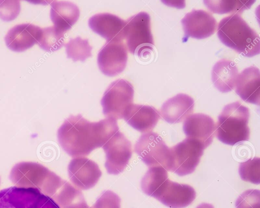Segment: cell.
Returning a JSON list of instances; mask_svg holds the SVG:
<instances>
[{"label": "cell", "mask_w": 260, "mask_h": 208, "mask_svg": "<svg viewBox=\"0 0 260 208\" xmlns=\"http://www.w3.org/2000/svg\"><path fill=\"white\" fill-rule=\"evenodd\" d=\"M236 208H260V191L248 189L243 192L235 202Z\"/></svg>", "instance_id": "28"}, {"label": "cell", "mask_w": 260, "mask_h": 208, "mask_svg": "<svg viewBox=\"0 0 260 208\" xmlns=\"http://www.w3.org/2000/svg\"><path fill=\"white\" fill-rule=\"evenodd\" d=\"M37 44L40 48L52 52L60 49L64 44V33L54 26L42 28Z\"/></svg>", "instance_id": "25"}, {"label": "cell", "mask_w": 260, "mask_h": 208, "mask_svg": "<svg viewBox=\"0 0 260 208\" xmlns=\"http://www.w3.org/2000/svg\"><path fill=\"white\" fill-rule=\"evenodd\" d=\"M249 118L248 108L240 102L236 101L226 105L218 117L215 130L217 138L230 146L248 141Z\"/></svg>", "instance_id": "3"}, {"label": "cell", "mask_w": 260, "mask_h": 208, "mask_svg": "<svg viewBox=\"0 0 260 208\" xmlns=\"http://www.w3.org/2000/svg\"><path fill=\"white\" fill-rule=\"evenodd\" d=\"M119 130L116 120L107 118L91 122L80 115L68 117L57 131L62 149L73 157L89 155L104 144Z\"/></svg>", "instance_id": "1"}, {"label": "cell", "mask_w": 260, "mask_h": 208, "mask_svg": "<svg viewBox=\"0 0 260 208\" xmlns=\"http://www.w3.org/2000/svg\"><path fill=\"white\" fill-rule=\"evenodd\" d=\"M168 179L167 170L162 166L149 167L141 182L144 193L151 196L159 185Z\"/></svg>", "instance_id": "24"}, {"label": "cell", "mask_w": 260, "mask_h": 208, "mask_svg": "<svg viewBox=\"0 0 260 208\" xmlns=\"http://www.w3.org/2000/svg\"><path fill=\"white\" fill-rule=\"evenodd\" d=\"M126 23L118 16L107 13L95 14L88 20L90 29L107 42L125 39Z\"/></svg>", "instance_id": "16"}, {"label": "cell", "mask_w": 260, "mask_h": 208, "mask_svg": "<svg viewBox=\"0 0 260 208\" xmlns=\"http://www.w3.org/2000/svg\"><path fill=\"white\" fill-rule=\"evenodd\" d=\"M0 208L60 207L38 188L13 186L0 190Z\"/></svg>", "instance_id": "5"}, {"label": "cell", "mask_w": 260, "mask_h": 208, "mask_svg": "<svg viewBox=\"0 0 260 208\" xmlns=\"http://www.w3.org/2000/svg\"><path fill=\"white\" fill-rule=\"evenodd\" d=\"M19 1H0V19L4 21H11L19 15L20 12Z\"/></svg>", "instance_id": "29"}, {"label": "cell", "mask_w": 260, "mask_h": 208, "mask_svg": "<svg viewBox=\"0 0 260 208\" xmlns=\"http://www.w3.org/2000/svg\"><path fill=\"white\" fill-rule=\"evenodd\" d=\"M204 150L200 143L186 137L170 148L171 163L169 171L180 176L192 173L199 163Z\"/></svg>", "instance_id": "9"}, {"label": "cell", "mask_w": 260, "mask_h": 208, "mask_svg": "<svg viewBox=\"0 0 260 208\" xmlns=\"http://www.w3.org/2000/svg\"><path fill=\"white\" fill-rule=\"evenodd\" d=\"M260 159L254 157L241 162L239 167V174L241 179L244 181L259 184L260 183Z\"/></svg>", "instance_id": "27"}, {"label": "cell", "mask_w": 260, "mask_h": 208, "mask_svg": "<svg viewBox=\"0 0 260 208\" xmlns=\"http://www.w3.org/2000/svg\"><path fill=\"white\" fill-rule=\"evenodd\" d=\"M134 89L127 80L120 79L113 82L101 99L103 114L108 118L117 120L124 116L133 104Z\"/></svg>", "instance_id": "7"}, {"label": "cell", "mask_w": 260, "mask_h": 208, "mask_svg": "<svg viewBox=\"0 0 260 208\" xmlns=\"http://www.w3.org/2000/svg\"><path fill=\"white\" fill-rule=\"evenodd\" d=\"M159 112L153 107L133 104L124 116L125 121L141 132H148L156 126L160 118Z\"/></svg>", "instance_id": "20"}, {"label": "cell", "mask_w": 260, "mask_h": 208, "mask_svg": "<svg viewBox=\"0 0 260 208\" xmlns=\"http://www.w3.org/2000/svg\"><path fill=\"white\" fill-rule=\"evenodd\" d=\"M92 208H120V197L111 191H105L98 198Z\"/></svg>", "instance_id": "30"}, {"label": "cell", "mask_w": 260, "mask_h": 208, "mask_svg": "<svg viewBox=\"0 0 260 208\" xmlns=\"http://www.w3.org/2000/svg\"><path fill=\"white\" fill-rule=\"evenodd\" d=\"M255 1H204V3L213 13L222 14H237L250 8Z\"/></svg>", "instance_id": "23"}, {"label": "cell", "mask_w": 260, "mask_h": 208, "mask_svg": "<svg viewBox=\"0 0 260 208\" xmlns=\"http://www.w3.org/2000/svg\"><path fill=\"white\" fill-rule=\"evenodd\" d=\"M64 47L67 58L72 59L74 62H83L92 56V47L89 44L88 40L82 39L80 37L71 39Z\"/></svg>", "instance_id": "26"}, {"label": "cell", "mask_w": 260, "mask_h": 208, "mask_svg": "<svg viewBox=\"0 0 260 208\" xmlns=\"http://www.w3.org/2000/svg\"><path fill=\"white\" fill-rule=\"evenodd\" d=\"M238 75V68L234 62L221 59L213 66L211 79L218 90L226 93L235 87Z\"/></svg>", "instance_id": "22"}, {"label": "cell", "mask_w": 260, "mask_h": 208, "mask_svg": "<svg viewBox=\"0 0 260 208\" xmlns=\"http://www.w3.org/2000/svg\"><path fill=\"white\" fill-rule=\"evenodd\" d=\"M127 60V49L122 41L107 42L98 55L100 70L109 77L122 73L126 66Z\"/></svg>", "instance_id": "12"}, {"label": "cell", "mask_w": 260, "mask_h": 208, "mask_svg": "<svg viewBox=\"0 0 260 208\" xmlns=\"http://www.w3.org/2000/svg\"><path fill=\"white\" fill-rule=\"evenodd\" d=\"M184 32V41L191 37L203 39L210 37L215 31L217 22L209 13L202 10H192L181 21Z\"/></svg>", "instance_id": "14"}, {"label": "cell", "mask_w": 260, "mask_h": 208, "mask_svg": "<svg viewBox=\"0 0 260 208\" xmlns=\"http://www.w3.org/2000/svg\"><path fill=\"white\" fill-rule=\"evenodd\" d=\"M10 179L16 186L38 188L52 198L64 181L43 165L34 162H21L15 165L12 169Z\"/></svg>", "instance_id": "4"}, {"label": "cell", "mask_w": 260, "mask_h": 208, "mask_svg": "<svg viewBox=\"0 0 260 208\" xmlns=\"http://www.w3.org/2000/svg\"><path fill=\"white\" fill-rule=\"evenodd\" d=\"M66 208H92L88 206L84 197H83L75 202H73Z\"/></svg>", "instance_id": "31"}, {"label": "cell", "mask_w": 260, "mask_h": 208, "mask_svg": "<svg viewBox=\"0 0 260 208\" xmlns=\"http://www.w3.org/2000/svg\"><path fill=\"white\" fill-rule=\"evenodd\" d=\"M183 129L187 138L199 142L205 149L213 141L216 125L209 116L196 113L185 119Z\"/></svg>", "instance_id": "15"}, {"label": "cell", "mask_w": 260, "mask_h": 208, "mask_svg": "<svg viewBox=\"0 0 260 208\" xmlns=\"http://www.w3.org/2000/svg\"><path fill=\"white\" fill-rule=\"evenodd\" d=\"M0 182H1V180H0Z\"/></svg>", "instance_id": "33"}, {"label": "cell", "mask_w": 260, "mask_h": 208, "mask_svg": "<svg viewBox=\"0 0 260 208\" xmlns=\"http://www.w3.org/2000/svg\"><path fill=\"white\" fill-rule=\"evenodd\" d=\"M196 208H214V206L209 203H202L199 205Z\"/></svg>", "instance_id": "32"}, {"label": "cell", "mask_w": 260, "mask_h": 208, "mask_svg": "<svg viewBox=\"0 0 260 208\" xmlns=\"http://www.w3.org/2000/svg\"><path fill=\"white\" fill-rule=\"evenodd\" d=\"M194 189L187 184H179L167 179L153 193V197L170 208H183L195 199Z\"/></svg>", "instance_id": "11"}, {"label": "cell", "mask_w": 260, "mask_h": 208, "mask_svg": "<svg viewBox=\"0 0 260 208\" xmlns=\"http://www.w3.org/2000/svg\"><path fill=\"white\" fill-rule=\"evenodd\" d=\"M236 92L246 102L259 106L260 103V72L258 68L251 66L239 74Z\"/></svg>", "instance_id": "18"}, {"label": "cell", "mask_w": 260, "mask_h": 208, "mask_svg": "<svg viewBox=\"0 0 260 208\" xmlns=\"http://www.w3.org/2000/svg\"><path fill=\"white\" fill-rule=\"evenodd\" d=\"M80 16L78 7L66 1H53L51 4L50 19L54 26L64 33L77 21Z\"/></svg>", "instance_id": "21"}, {"label": "cell", "mask_w": 260, "mask_h": 208, "mask_svg": "<svg viewBox=\"0 0 260 208\" xmlns=\"http://www.w3.org/2000/svg\"><path fill=\"white\" fill-rule=\"evenodd\" d=\"M125 37L128 51L140 57L153 49L150 17L144 12L136 14L126 21Z\"/></svg>", "instance_id": "6"}, {"label": "cell", "mask_w": 260, "mask_h": 208, "mask_svg": "<svg viewBox=\"0 0 260 208\" xmlns=\"http://www.w3.org/2000/svg\"><path fill=\"white\" fill-rule=\"evenodd\" d=\"M194 106V101L191 97L179 93L163 103L159 113L160 116L168 123H179L192 113Z\"/></svg>", "instance_id": "19"}, {"label": "cell", "mask_w": 260, "mask_h": 208, "mask_svg": "<svg viewBox=\"0 0 260 208\" xmlns=\"http://www.w3.org/2000/svg\"><path fill=\"white\" fill-rule=\"evenodd\" d=\"M135 151L148 167L162 166L170 170V148L157 133L152 131L143 133L135 144Z\"/></svg>", "instance_id": "8"}, {"label": "cell", "mask_w": 260, "mask_h": 208, "mask_svg": "<svg viewBox=\"0 0 260 208\" xmlns=\"http://www.w3.org/2000/svg\"><path fill=\"white\" fill-rule=\"evenodd\" d=\"M217 29L220 41L242 55L251 57L259 54V35L239 14H233L223 18Z\"/></svg>", "instance_id": "2"}, {"label": "cell", "mask_w": 260, "mask_h": 208, "mask_svg": "<svg viewBox=\"0 0 260 208\" xmlns=\"http://www.w3.org/2000/svg\"><path fill=\"white\" fill-rule=\"evenodd\" d=\"M41 29L39 26L29 23L15 25L5 36L6 45L13 51H24L37 44Z\"/></svg>", "instance_id": "17"}, {"label": "cell", "mask_w": 260, "mask_h": 208, "mask_svg": "<svg viewBox=\"0 0 260 208\" xmlns=\"http://www.w3.org/2000/svg\"><path fill=\"white\" fill-rule=\"evenodd\" d=\"M106 154L105 166L109 174L122 172L132 155L131 142L119 130L114 134L102 146Z\"/></svg>", "instance_id": "10"}, {"label": "cell", "mask_w": 260, "mask_h": 208, "mask_svg": "<svg viewBox=\"0 0 260 208\" xmlns=\"http://www.w3.org/2000/svg\"><path fill=\"white\" fill-rule=\"evenodd\" d=\"M68 171L72 183L82 190L94 187L102 176L98 165L83 156L73 158L69 164Z\"/></svg>", "instance_id": "13"}]
</instances>
